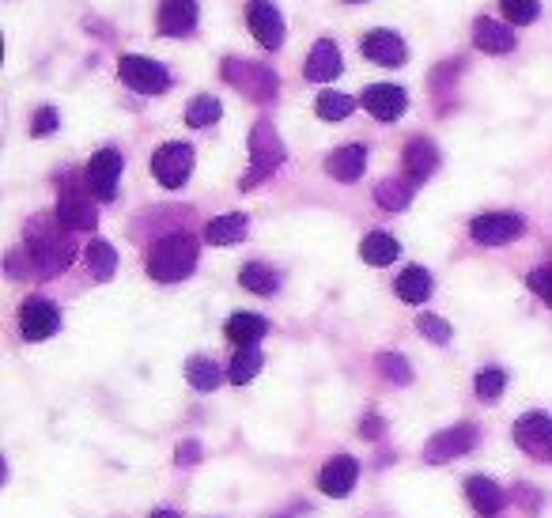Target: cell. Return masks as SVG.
Instances as JSON below:
<instances>
[{
  "label": "cell",
  "instance_id": "5bb4252c",
  "mask_svg": "<svg viewBox=\"0 0 552 518\" xmlns=\"http://www.w3.org/2000/svg\"><path fill=\"white\" fill-rule=\"evenodd\" d=\"M246 23H250V35L258 38L265 50L284 46V19H280V12H276L269 0H250Z\"/></svg>",
  "mask_w": 552,
  "mask_h": 518
},
{
  "label": "cell",
  "instance_id": "52a82bcc",
  "mask_svg": "<svg viewBox=\"0 0 552 518\" xmlns=\"http://www.w3.org/2000/svg\"><path fill=\"white\" fill-rule=\"evenodd\" d=\"M152 174L163 190H182L193 174V148L174 140V144H163L156 156H152Z\"/></svg>",
  "mask_w": 552,
  "mask_h": 518
},
{
  "label": "cell",
  "instance_id": "e575fe53",
  "mask_svg": "<svg viewBox=\"0 0 552 518\" xmlns=\"http://www.w3.org/2000/svg\"><path fill=\"white\" fill-rule=\"evenodd\" d=\"M503 386H507V371L503 367H484V371H477V379H473V390H477L481 401H496L503 394Z\"/></svg>",
  "mask_w": 552,
  "mask_h": 518
},
{
  "label": "cell",
  "instance_id": "6da1fadb",
  "mask_svg": "<svg viewBox=\"0 0 552 518\" xmlns=\"http://www.w3.org/2000/svg\"><path fill=\"white\" fill-rule=\"evenodd\" d=\"M61 220L57 216H35L31 224H27V258L35 265L38 277H57V273H65L76 258V246L72 239L61 231Z\"/></svg>",
  "mask_w": 552,
  "mask_h": 518
},
{
  "label": "cell",
  "instance_id": "8992f818",
  "mask_svg": "<svg viewBox=\"0 0 552 518\" xmlns=\"http://www.w3.org/2000/svg\"><path fill=\"white\" fill-rule=\"evenodd\" d=\"M57 220L69 227V231H95L99 212H95L91 190H87V186H76L72 178H65L61 197H57Z\"/></svg>",
  "mask_w": 552,
  "mask_h": 518
},
{
  "label": "cell",
  "instance_id": "f1b7e54d",
  "mask_svg": "<svg viewBox=\"0 0 552 518\" xmlns=\"http://www.w3.org/2000/svg\"><path fill=\"white\" fill-rule=\"evenodd\" d=\"M186 382H190L193 390L208 394V390H216V386L224 382V375H220L216 360H208V356H190V363H186Z\"/></svg>",
  "mask_w": 552,
  "mask_h": 518
},
{
  "label": "cell",
  "instance_id": "484cf974",
  "mask_svg": "<svg viewBox=\"0 0 552 518\" xmlns=\"http://www.w3.org/2000/svg\"><path fill=\"white\" fill-rule=\"evenodd\" d=\"M397 254H401V246H397V239L394 235H386V231H371V235L360 242V258L367 261V265H375V269L394 265Z\"/></svg>",
  "mask_w": 552,
  "mask_h": 518
},
{
  "label": "cell",
  "instance_id": "30bf717a",
  "mask_svg": "<svg viewBox=\"0 0 552 518\" xmlns=\"http://www.w3.org/2000/svg\"><path fill=\"white\" fill-rule=\"evenodd\" d=\"M473 447H477V428H473V424H454V428L435 432L432 439H428V447H424V462L443 466V462H454V458L469 454Z\"/></svg>",
  "mask_w": 552,
  "mask_h": 518
},
{
  "label": "cell",
  "instance_id": "d6986e66",
  "mask_svg": "<svg viewBox=\"0 0 552 518\" xmlns=\"http://www.w3.org/2000/svg\"><path fill=\"white\" fill-rule=\"evenodd\" d=\"M473 46L477 50H484V53H511L518 46V38H515V31L507 27V23H500V19H488V16H481L477 23H473Z\"/></svg>",
  "mask_w": 552,
  "mask_h": 518
},
{
  "label": "cell",
  "instance_id": "4dcf8cb0",
  "mask_svg": "<svg viewBox=\"0 0 552 518\" xmlns=\"http://www.w3.org/2000/svg\"><path fill=\"white\" fill-rule=\"evenodd\" d=\"M314 110H318V118L322 121H345L348 114L356 110V99L345 95V91H322L318 103H314Z\"/></svg>",
  "mask_w": 552,
  "mask_h": 518
},
{
  "label": "cell",
  "instance_id": "603a6c76",
  "mask_svg": "<svg viewBox=\"0 0 552 518\" xmlns=\"http://www.w3.org/2000/svg\"><path fill=\"white\" fill-rule=\"evenodd\" d=\"M227 341H235L239 348H250V345H258L261 337L269 333V322L261 318V314H231L227 318Z\"/></svg>",
  "mask_w": 552,
  "mask_h": 518
},
{
  "label": "cell",
  "instance_id": "8fae6325",
  "mask_svg": "<svg viewBox=\"0 0 552 518\" xmlns=\"http://www.w3.org/2000/svg\"><path fill=\"white\" fill-rule=\"evenodd\" d=\"M522 231H526V220L522 216H511V212H484V216H477L469 224V235H473V242H481V246L515 242L522 239Z\"/></svg>",
  "mask_w": 552,
  "mask_h": 518
},
{
  "label": "cell",
  "instance_id": "8d00e7d4",
  "mask_svg": "<svg viewBox=\"0 0 552 518\" xmlns=\"http://www.w3.org/2000/svg\"><path fill=\"white\" fill-rule=\"evenodd\" d=\"M416 329H420L432 345H447L450 341V326L439 318V314H420V318H416Z\"/></svg>",
  "mask_w": 552,
  "mask_h": 518
},
{
  "label": "cell",
  "instance_id": "9a60e30c",
  "mask_svg": "<svg viewBox=\"0 0 552 518\" xmlns=\"http://www.w3.org/2000/svg\"><path fill=\"white\" fill-rule=\"evenodd\" d=\"M363 110L379 121H397L409 110V95L394 84H371L363 91Z\"/></svg>",
  "mask_w": 552,
  "mask_h": 518
},
{
  "label": "cell",
  "instance_id": "7c38bea8",
  "mask_svg": "<svg viewBox=\"0 0 552 518\" xmlns=\"http://www.w3.org/2000/svg\"><path fill=\"white\" fill-rule=\"evenodd\" d=\"M61 329V311L53 307L50 299H27L23 307H19V333L27 337V341H46Z\"/></svg>",
  "mask_w": 552,
  "mask_h": 518
},
{
  "label": "cell",
  "instance_id": "d4e9b609",
  "mask_svg": "<svg viewBox=\"0 0 552 518\" xmlns=\"http://www.w3.org/2000/svg\"><path fill=\"white\" fill-rule=\"evenodd\" d=\"M84 261H87V273H91L95 280H110L114 273H118V250H114L106 239L87 242Z\"/></svg>",
  "mask_w": 552,
  "mask_h": 518
},
{
  "label": "cell",
  "instance_id": "277c9868",
  "mask_svg": "<svg viewBox=\"0 0 552 518\" xmlns=\"http://www.w3.org/2000/svg\"><path fill=\"white\" fill-rule=\"evenodd\" d=\"M224 80L231 87H239L246 99L254 103H273L276 91H280V80L269 65H258V61H239V57H227L224 61Z\"/></svg>",
  "mask_w": 552,
  "mask_h": 518
},
{
  "label": "cell",
  "instance_id": "2e32d148",
  "mask_svg": "<svg viewBox=\"0 0 552 518\" xmlns=\"http://www.w3.org/2000/svg\"><path fill=\"white\" fill-rule=\"evenodd\" d=\"M360 46H363V57H371L375 65H386V69H397V65L409 61L405 38L394 35V31H367Z\"/></svg>",
  "mask_w": 552,
  "mask_h": 518
},
{
  "label": "cell",
  "instance_id": "5b68a950",
  "mask_svg": "<svg viewBox=\"0 0 552 518\" xmlns=\"http://www.w3.org/2000/svg\"><path fill=\"white\" fill-rule=\"evenodd\" d=\"M118 76L125 87H133L137 95H163L171 87V72L163 69L152 57H137V53H125L118 61Z\"/></svg>",
  "mask_w": 552,
  "mask_h": 518
},
{
  "label": "cell",
  "instance_id": "4fadbf2b",
  "mask_svg": "<svg viewBox=\"0 0 552 518\" xmlns=\"http://www.w3.org/2000/svg\"><path fill=\"white\" fill-rule=\"evenodd\" d=\"M356 481H360V462H356L352 454L329 458L326 466H322V473H318V488H322L326 496H333V500H345L348 492L356 488Z\"/></svg>",
  "mask_w": 552,
  "mask_h": 518
},
{
  "label": "cell",
  "instance_id": "ac0fdd59",
  "mask_svg": "<svg viewBox=\"0 0 552 518\" xmlns=\"http://www.w3.org/2000/svg\"><path fill=\"white\" fill-rule=\"evenodd\" d=\"M197 27V0H163L159 4V31L167 38H186Z\"/></svg>",
  "mask_w": 552,
  "mask_h": 518
},
{
  "label": "cell",
  "instance_id": "836d02e7",
  "mask_svg": "<svg viewBox=\"0 0 552 518\" xmlns=\"http://www.w3.org/2000/svg\"><path fill=\"white\" fill-rule=\"evenodd\" d=\"M220 114H224L220 99H212V95H197V99L190 103V110H186V125H190V129H205V125H212V121H220Z\"/></svg>",
  "mask_w": 552,
  "mask_h": 518
},
{
  "label": "cell",
  "instance_id": "83f0119b",
  "mask_svg": "<svg viewBox=\"0 0 552 518\" xmlns=\"http://www.w3.org/2000/svg\"><path fill=\"white\" fill-rule=\"evenodd\" d=\"M397 295H401L405 303H424V299L432 295V273L420 269V265H409V269L397 277Z\"/></svg>",
  "mask_w": 552,
  "mask_h": 518
},
{
  "label": "cell",
  "instance_id": "9c48e42d",
  "mask_svg": "<svg viewBox=\"0 0 552 518\" xmlns=\"http://www.w3.org/2000/svg\"><path fill=\"white\" fill-rule=\"evenodd\" d=\"M515 443L537 462H552V416L545 413H526L515 420Z\"/></svg>",
  "mask_w": 552,
  "mask_h": 518
},
{
  "label": "cell",
  "instance_id": "ffe728a7",
  "mask_svg": "<svg viewBox=\"0 0 552 518\" xmlns=\"http://www.w3.org/2000/svg\"><path fill=\"white\" fill-rule=\"evenodd\" d=\"M341 69H345V61H341L337 42H333V38L314 42L311 57H307V80H314V84H329V80L341 76Z\"/></svg>",
  "mask_w": 552,
  "mask_h": 518
},
{
  "label": "cell",
  "instance_id": "b9f144b4",
  "mask_svg": "<svg viewBox=\"0 0 552 518\" xmlns=\"http://www.w3.org/2000/svg\"><path fill=\"white\" fill-rule=\"evenodd\" d=\"M515 496H518V500H522V503H526L530 511H537V503H541V500H537V488H530V484H518V492H515Z\"/></svg>",
  "mask_w": 552,
  "mask_h": 518
},
{
  "label": "cell",
  "instance_id": "f35d334b",
  "mask_svg": "<svg viewBox=\"0 0 552 518\" xmlns=\"http://www.w3.org/2000/svg\"><path fill=\"white\" fill-rule=\"evenodd\" d=\"M57 125H61L57 110H53V106H42V110L35 114V121H31V133H35V137H50Z\"/></svg>",
  "mask_w": 552,
  "mask_h": 518
},
{
  "label": "cell",
  "instance_id": "ba28073f",
  "mask_svg": "<svg viewBox=\"0 0 552 518\" xmlns=\"http://www.w3.org/2000/svg\"><path fill=\"white\" fill-rule=\"evenodd\" d=\"M121 167H125V159H121V152H114V148H103V152L91 156V163H87V171H84V186L91 190L95 201H114Z\"/></svg>",
  "mask_w": 552,
  "mask_h": 518
},
{
  "label": "cell",
  "instance_id": "74e56055",
  "mask_svg": "<svg viewBox=\"0 0 552 518\" xmlns=\"http://www.w3.org/2000/svg\"><path fill=\"white\" fill-rule=\"evenodd\" d=\"M526 284H530V292L537 295V299H545L552 307V265H545V269H534L530 277H526Z\"/></svg>",
  "mask_w": 552,
  "mask_h": 518
},
{
  "label": "cell",
  "instance_id": "d590c367",
  "mask_svg": "<svg viewBox=\"0 0 552 518\" xmlns=\"http://www.w3.org/2000/svg\"><path fill=\"white\" fill-rule=\"evenodd\" d=\"M503 16L515 19V27H526V23H534L537 12H541V4L537 0H500Z\"/></svg>",
  "mask_w": 552,
  "mask_h": 518
},
{
  "label": "cell",
  "instance_id": "d6a6232c",
  "mask_svg": "<svg viewBox=\"0 0 552 518\" xmlns=\"http://www.w3.org/2000/svg\"><path fill=\"white\" fill-rule=\"evenodd\" d=\"M379 375L386 382H397V386H409L413 382V363L405 360L401 352H379Z\"/></svg>",
  "mask_w": 552,
  "mask_h": 518
},
{
  "label": "cell",
  "instance_id": "7bdbcfd3",
  "mask_svg": "<svg viewBox=\"0 0 552 518\" xmlns=\"http://www.w3.org/2000/svg\"><path fill=\"white\" fill-rule=\"evenodd\" d=\"M152 518H182V515H174V511H167V507H159V511H152Z\"/></svg>",
  "mask_w": 552,
  "mask_h": 518
},
{
  "label": "cell",
  "instance_id": "ab89813d",
  "mask_svg": "<svg viewBox=\"0 0 552 518\" xmlns=\"http://www.w3.org/2000/svg\"><path fill=\"white\" fill-rule=\"evenodd\" d=\"M174 458H178V466H197V462H201V447L190 439V443H182V447H178Z\"/></svg>",
  "mask_w": 552,
  "mask_h": 518
},
{
  "label": "cell",
  "instance_id": "e0dca14e",
  "mask_svg": "<svg viewBox=\"0 0 552 518\" xmlns=\"http://www.w3.org/2000/svg\"><path fill=\"white\" fill-rule=\"evenodd\" d=\"M435 171H439V148H435V140L413 137L405 144V178L413 186H424Z\"/></svg>",
  "mask_w": 552,
  "mask_h": 518
},
{
  "label": "cell",
  "instance_id": "7402d4cb",
  "mask_svg": "<svg viewBox=\"0 0 552 518\" xmlns=\"http://www.w3.org/2000/svg\"><path fill=\"white\" fill-rule=\"evenodd\" d=\"M466 496L473 503V511L484 518H496L507 507V496H503V488L496 481H488V477H469L466 481Z\"/></svg>",
  "mask_w": 552,
  "mask_h": 518
},
{
  "label": "cell",
  "instance_id": "3957f363",
  "mask_svg": "<svg viewBox=\"0 0 552 518\" xmlns=\"http://www.w3.org/2000/svg\"><path fill=\"white\" fill-rule=\"evenodd\" d=\"M284 159H288L284 140L276 137V129L269 121H258V125L250 129V171L242 174L239 190H254V186H261L265 178H273Z\"/></svg>",
  "mask_w": 552,
  "mask_h": 518
},
{
  "label": "cell",
  "instance_id": "cb8c5ba5",
  "mask_svg": "<svg viewBox=\"0 0 552 518\" xmlns=\"http://www.w3.org/2000/svg\"><path fill=\"white\" fill-rule=\"evenodd\" d=\"M250 231V220L242 212H227V216H216L212 224L205 227V239L212 246H231V242H242Z\"/></svg>",
  "mask_w": 552,
  "mask_h": 518
},
{
  "label": "cell",
  "instance_id": "4316f807",
  "mask_svg": "<svg viewBox=\"0 0 552 518\" xmlns=\"http://www.w3.org/2000/svg\"><path fill=\"white\" fill-rule=\"evenodd\" d=\"M375 201L386 212H405L409 201H413V182L409 178H382L375 186Z\"/></svg>",
  "mask_w": 552,
  "mask_h": 518
},
{
  "label": "cell",
  "instance_id": "44dd1931",
  "mask_svg": "<svg viewBox=\"0 0 552 518\" xmlns=\"http://www.w3.org/2000/svg\"><path fill=\"white\" fill-rule=\"evenodd\" d=\"M367 167V152L363 144H345V148H333L326 156V174L337 182H356Z\"/></svg>",
  "mask_w": 552,
  "mask_h": 518
},
{
  "label": "cell",
  "instance_id": "1f68e13d",
  "mask_svg": "<svg viewBox=\"0 0 552 518\" xmlns=\"http://www.w3.org/2000/svg\"><path fill=\"white\" fill-rule=\"evenodd\" d=\"M261 363H265V356H261L258 345L239 348V352H235V360H231V371H227V379L235 382V386H242V382H250L254 375H258Z\"/></svg>",
  "mask_w": 552,
  "mask_h": 518
},
{
  "label": "cell",
  "instance_id": "7a4b0ae2",
  "mask_svg": "<svg viewBox=\"0 0 552 518\" xmlns=\"http://www.w3.org/2000/svg\"><path fill=\"white\" fill-rule=\"evenodd\" d=\"M148 277L159 280V284H178V280H186L197 269V242L190 235H167V239H159L152 250H148Z\"/></svg>",
  "mask_w": 552,
  "mask_h": 518
},
{
  "label": "cell",
  "instance_id": "f546056e",
  "mask_svg": "<svg viewBox=\"0 0 552 518\" xmlns=\"http://www.w3.org/2000/svg\"><path fill=\"white\" fill-rule=\"evenodd\" d=\"M242 288L254 295H273L276 288H280V277H276L269 265H261V261H250V265H242Z\"/></svg>",
  "mask_w": 552,
  "mask_h": 518
},
{
  "label": "cell",
  "instance_id": "60d3db41",
  "mask_svg": "<svg viewBox=\"0 0 552 518\" xmlns=\"http://www.w3.org/2000/svg\"><path fill=\"white\" fill-rule=\"evenodd\" d=\"M360 435H367V439H379V435H382V420H379V416H367V420H360Z\"/></svg>",
  "mask_w": 552,
  "mask_h": 518
}]
</instances>
